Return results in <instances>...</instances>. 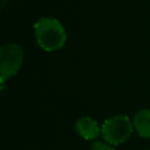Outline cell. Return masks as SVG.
<instances>
[{"label": "cell", "instance_id": "6", "mask_svg": "<svg viewBox=\"0 0 150 150\" xmlns=\"http://www.w3.org/2000/svg\"><path fill=\"white\" fill-rule=\"evenodd\" d=\"M91 150H115L111 144L107 143V142H102V141H95L91 144Z\"/></svg>", "mask_w": 150, "mask_h": 150}, {"label": "cell", "instance_id": "3", "mask_svg": "<svg viewBox=\"0 0 150 150\" xmlns=\"http://www.w3.org/2000/svg\"><path fill=\"white\" fill-rule=\"evenodd\" d=\"M23 61L22 48L16 43H6L0 47V80L6 81L14 76Z\"/></svg>", "mask_w": 150, "mask_h": 150}, {"label": "cell", "instance_id": "2", "mask_svg": "<svg viewBox=\"0 0 150 150\" xmlns=\"http://www.w3.org/2000/svg\"><path fill=\"white\" fill-rule=\"evenodd\" d=\"M135 128L132 121L125 115H116L107 118L101 127L103 139L111 144L118 145L127 142L132 135Z\"/></svg>", "mask_w": 150, "mask_h": 150}, {"label": "cell", "instance_id": "7", "mask_svg": "<svg viewBox=\"0 0 150 150\" xmlns=\"http://www.w3.org/2000/svg\"><path fill=\"white\" fill-rule=\"evenodd\" d=\"M7 2H8V0H0V9H1L2 7H5Z\"/></svg>", "mask_w": 150, "mask_h": 150}, {"label": "cell", "instance_id": "1", "mask_svg": "<svg viewBox=\"0 0 150 150\" xmlns=\"http://www.w3.org/2000/svg\"><path fill=\"white\" fill-rule=\"evenodd\" d=\"M34 34L38 45L46 52L57 50L67 41L64 27L54 18H41L34 25Z\"/></svg>", "mask_w": 150, "mask_h": 150}, {"label": "cell", "instance_id": "4", "mask_svg": "<svg viewBox=\"0 0 150 150\" xmlns=\"http://www.w3.org/2000/svg\"><path fill=\"white\" fill-rule=\"evenodd\" d=\"M75 129L82 138L88 139V141H93L97 138L101 134V128L98 127L97 122L87 116L77 120L75 124Z\"/></svg>", "mask_w": 150, "mask_h": 150}, {"label": "cell", "instance_id": "5", "mask_svg": "<svg viewBox=\"0 0 150 150\" xmlns=\"http://www.w3.org/2000/svg\"><path fill=\"white\" fill-rule=\"evenodd\" d=\"M136 132L143 138H150V109L138 110L132 118Z\"/></svg>", "mask_w": 150, "mask_h": 150}, {"label": "cell", "instance_id": "8", "mask_svg": "<svg viewBox=\"0 0 150 150\" xmlns=\"http://www.w3.org/2000/svg\"><path fill=\"white\" fill-rule=\"evenodd\" d=\"M4 87H5V82L0 80V90H1V89H4Z\"/></svg>", "mask_w": 150, "mask_h": 150}]
</instances>
